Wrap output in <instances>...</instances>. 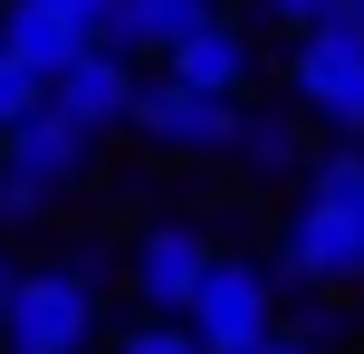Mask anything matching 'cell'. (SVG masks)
Instances as JSON below:
<instances>
[{"label":"cell","mask_w":364,"mask_h":354,"mask_svg":"<svg viewBox=\"0 0 364 354\" xmlns=\"http://www.w3.org/2000/svg\"><path fill=\"white\" fill-rule=\"evenodd\" d=\"M96 297H106V249H68V259L10 278L0 354H87L96 345Z\"/></svg>","instance_id":"6da1fadb"},{"label":"cell","mask_w":364,"mask_h":354,"mask_svg":"<svg viewBox=\"0 0 364 354\" xmlns=\"http://www.w3.org/2000/svg\"><path fill=\"white\" fill-rule=\"evenodd\" d=\"M96 163V134H77L58 106H38L29 125L0 134V221H38V211H58L77 182H87Z\"/></svg>","instance_id":"7a4b0ae2"},{"label":"cell","mask_w":364,"mask_h":354,"mask_svg":"<svg viewBox=\"0 0 364 354\" xmlns=\"http://www.w3.org/2000/svg\"><path fill=\"white\" fill-rule=\"evenodd\" d=\"M182 326H192L201 354H269V336H278L269 268L240 259V249H211V268H201V287H192V306H182Z\"/></svg>","instance_id":"3957f363"},{"label":"cell","mask_w":364,"mask_h":354,"mask_svg":"<svg viewBox=\"0 0 364 354\" xmlns=\"http://www.w3.org/2000/svg\"><path fill=\"white\" fill-rule=\"evenodd\" d=\"M125 125L144 134L154 153H230V125H240V106L230 96H201V87H182V77H134V106H125Z\"/></svg>","instance_id":"277c9868"},{"label":"cell","mask_w":364,"mask_h":354,"mask_svg":"<svg viewBox=\"0 0 364 354\" xmlns=\"http://www.w3.org/2000/svg\"><path fill=\"white\" fill-rule=\"evenodd\" d=\"M288 96H297V115H316L346 144H364V38H346V29L288 38Z\"/></svg>","instance_id":"5b68a950"},{"label":"cell","mask_w":364,"mask_h":354,"mask_svg":"<svg viewBox=\"0 0 364 354\" xmlns=\"http://www.w3.org/2000/svg\"><path fill=\"white\" fill-rule=\"evenodd\" d=\"M201 268H211V240H201L192 221H154L144 240H134L125 278H134V316H182L201 287Z\"/></svg>","instance_id":"8992f818"},{"label":"cell","mask_w":364,"mask_h":354,"mask_svg":"<svg viewBox=\"0 0 364 354\" xmlns=\"http://www.w3.org/2000/svg\"><path fill=\"white\" fill-rule=\"evenodd\" d=\"M278 278H297V287H364V240L326 201H297L278 221Z\"/></svg>","instance_id":"52a82bcc"},{"label":"cell","mask_w":364,"mask_h":354,"mask_svg":"<svg viewBox=\"0 0 364 354\" xmlns=\"http://www.w3.org/2000/svg\"><path fill=\"white\" fill-rule=\"evenodd\" d=\"M48 106L68 115L77 134H115L125 125V106H134V57H115V48H87L68 77L48 87Z\"/></svg>","instance_id":"ba28073f"},{"label":"cell","mask_w":364,"mask_h":354,"mask_svg":"<svg viewBox=\"0 0 364 354\" xmlns=\"http://www.w3.org/2000/svg\"><path fill=\"white\" fill-rule=\"evenodd\" d=\"M164 77H182V87H201V96H250V77H259V38L240 29V19H211V29H192L182 48L164 57Z\"/></svg>","instance_id":"9c48e42d"},{"label":"cell","mask_w":364,"mask_h":354,"mask_svg":"<svg viewBox=\"0 0 364 354\" xmlns=\"http://www.w3.org/2000/svg\"><path fill=\"white\" fill-rule=\"evenodd\" d=\"M220 19V0H115V19H106V38L96 48H115V57H173L192 29H211Z\"/></svg>","instance_id":"30bf717a"},{"label":"cell","mask_w":364,"mask_h":354,"mask_svg":"<svg viewBox=\"0 0 364 354\" xmlns=\"http://www.w3.org/2000/svg\"><path fill=\"white\" fill-rule=\"evenodd\" d=\"M87 48H96V38L68 29V19H48L38 0H10V10H0V57H10V67H29L38 87H58V77H68Z\"/></svg>","instance_id":"8fae6325"},{"label":"cell","mask_w":364,"mask_h":354,"mask_svg":"<svg viewBox=\"0 0 364 354\" xmlns=\"http://www.w3.org/2000/svg\"><path fill=\"white\" fill-rule=\"evenodd\" d=\"M230 163L250 172V182H297V163H307V144H297V106H240Z\"/></svg>","instance_id":"7c38bea8"},{"label":"cell","mask_w":364,"mask_h":354,"mask_svg":"<svg viewBox=\"0 0 364 354\" xmlns=\"http://www.w3.org/2000/svg\"><path fill=\"white\" fill-rule=\"evenodd\" d=\"M307 201H326L336 221L364 240V144H336V153H316L307 163Z\"/></svg>","instance_id":"4fadbf2b"},{"label":"cell","mask_w":364,"mask_h":354,"mask_svg":"<svg viewBox=\"0 0 364 354\" xmlns=\"http://www.w3.org/2000/svg\"><path fill=\"white\" fill-rule=\"evenodd\" d=\"M115 354H201V345H192L182 316H134L125 336H115Z\"/></svg>","instance_id":"5bb4252c"},{"label":"cell","mask_w":364,"mask_h":354,"mask_svg":"<svg viewBox=\"0 0 364 354\" xmlns=\"http://www.w3.org/2000/svg\"><path fill=\"white\" fill-rule=\"evenodd\" d=\"M250 10H259V29H288V38L336 29V0H250Z\"/></svg>","instance_id":"9a60e30c"},{"label":"cell","mask_w":364,"mask_h":354,"mask_svg":"<svg viewBox=\"0 0 364 354\" xmlns=\"http://www.w3.org/2000/svg\"><path fill=\"white\" fill-rule=\"evenodd\" d=\"M38 106H48V87H38L29 67H10V57H0V134H10V125H29Z\"/></svg>","instance_id":"2e32d148"},{"label":"cell","mask_w":364,"mask_h":354,"mask_svg":"<svg viewBox=\"0 0 364 354\" xmlns=\"http://www.w3.org/2000/svg\"><path fill=\"white\" fill-rule=\"evenodd\" d=\"M48 19H68V29H87V38H106V19H115V0H38Z\"/></svg>","instance_id":"e0dca14e"},{"label":"cell","mask_w":364,"mask_h":354,"mask_svg":"<svg viewBox=\"0 0 364 354\" xmlns=\"http://www.w3.org/2000/svg\"><path fill=\"white\" fill-rule=\"evenodd\" d=\"M336 29H346V38H364V0H336Z\"/></svg>","instance_id":"ac0fdd59"},{"label":"cell","mask_w":364,"mask_h":354,"mask_svg":"<svg viewBox=\"0 0 364 354\" xmlns=\"http://www.w3.org/2000/svg\"><path fill=\"white\" fill-rule=\"evenodd\" d=\"M269 354H336V345H307V336H269Z\"/></svg>","instance_id":"d6986e66"},{"label":"cell","mask_w":364,"mask_h":354,"mask_svg":"<svg viewBox=\"0 0 364 354\" xmlns=\"http://www.w3.org/2000/svg\"><path fill=\"white\" fill-rule=\"evenodd\" d=\"M10 278H19V268H10V259H0V306H10Z\"/></svg>","instance_id":"ffe728a7"}]
</instances>
